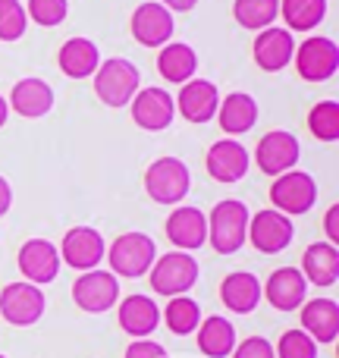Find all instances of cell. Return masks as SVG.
I'll use <instances>...</instances> for the list:
<instances>
[{
    "mask_svg": "<svg viewBox=\"0 0 339 358\" xmlns=\"http://www.w3.org/2000/svg\"><path fill=\"white\" fill-rule=\"evenodd\" d=\"M248 208L236 198L217 201L208 214V242L217 255H236L248 242Z\"/></svg>",
    "mask_w": 339,
    "mask_h": 358,
    "instance_id": "1",
    "label": "cell"
},
{
    "mask_svg": "<svg viewBox=\"0 0 339 358\" xmlns=\"http://www.w3.org/2000/svg\"><path fill=\"white\" fill-rule=\"evenodd\" d=\"M142 88V73L132 60L123 57H110L94 69V94L104 101L107 107H126L136 92Z\"/></svg>",
    "mask_w": 339,
    "mask_h": 358,
    "instance_id": "2",
    "label": "cell"
},
{
    "mask_svg": "<svg viewBox=\"0 0 339 358\" xmlns=\"http://www.w3.org/2000/svg\"><path fill=\"white\" fill-rule=\"evenodd\" d=\"M107 261H110L113 277L138 280V277H145V273L151 271V264L157 261V245H154V239L145 233H123L107 248Z\"/></svg>",
    "mask_w": 339,
    "mask_h": 358,
    "instance_id": "3",
    "label": "cell"
},
{
    "mask_svg": "<svg viewBox=\"0 0 339 358\" xmlns=\"http://www.w3.org/2000/svg\"><path fill=\"white\" fill-rule=\"evenodd\" d=\"M192 189V173L179 157H157L145 170V192L154 204H179Z\"/></svg>",
    "mask_w": 339,
    "mask_h": 358,
    "instance_id": "4",
    "label": "cell"
},
{
    "mask_svg": "<svg viewBox=\"0 0 339 358\" xmlns=\"http://www.w3.org/2000/svg\"><path fill=\"white\" fill-rule=\"evenodd\" d=\"M151 289L157 296H185L192 286L198 283V261L189 252H170V255H157V261L151 264Z\"/></svg>",
    "mask_w": 339,
    "mask_h": 358,
    "instance_id": "5",
    "label": "cell"
},
{
    "mask_svg": "<svg viewBox=\"0 0 339 358\" xmlns=\"http://www.w3.org/2000/svg\"><path fill=\"white\" fill-rule=\"evenodd\" d=\"M317 201V182L305 170H286L273 179L271 185V204L286 217L308 214Z\"/></svg>",
    "mask_w": 339,
    "mask_h": 358,
    "instance_id": "6",
    "label": "cell"
},
{
    "mask_svg": "<svg viewBox=\"0 0 339 358\" xmlns=\"http://www.w3.org/2000/svg\"><path fill=\"white\" fill-rule=\"evenodd\" d=\"M44 305H48V299H44L41 286L29 283V280L10 283L0 292V315L13 327H31V324H38L44 315Z\"/></svg>",
    "mask_w": 339,
    "mask_h": 358,
    "instance_id": "7",
    "label": "cell"
},
{
    "mask_svg": "<svg viewBox=\"0 0 339 358\" xmlns=\"http://www.w3.org/2000/svg\"><path fill=\"white\" fill-rule=\"evenodd\" d=\"M292 60H296V69L305 82H327L339 69V48L333 38L311 35L296 48Z\"/></svg>",
    "mask_w": 339,
    "mask_h": 358,
    "instance_id": "8",
    "label": "cell"
},
{
    "mask_svg": "<svg viewBox=\"0 0 339 358\" xmlns=\"http://www.w3.org/2000/svg\"><path fill=\"white\" fill-rule=\"evenodd\" d=\"M292 236H296L292 220L286 214H280L277 208H264L254 217H248V242L261 255H280L283 248H289Z\"/></svg>",
    "mask_w": 339,
    "mask_h": 358,
    "instance_id": "9",
    "label": "cell"
},
{
    "mask_svg": "<svg viewBox=\"0 0 339 358\" xmlns=\"http://www.w3.org/2000/svg\"><path fill=\"white\" fill-rule=\"evenodd\" d=\"M73 302L88 315H104L120 302V280L107 271H85L73 283Z\"/></svg>",
    "mask_w": 339,
    "mask_h": 358,
    "instance_id": "10",
    "label": "cell"
},
{
    "mask_svg": "<svg viewBox=\"0 0 339 358\" xmlns=\"http://www.w3.org/2000/svg\"><path fill=\"white\" fill-rule=\"evenodd\" d=\"M298 157H302V145L286 129L267 132L258 142V148H254V164H258V170L267 176H280V173H286V170H292L298 164Z\"/></svg>",
    "mask_w": 339,
    "mask_h": 358,
    "instance_id": "11",
    "label": "cell"
},
{
    "mask_svg": "<svg viewBox=\"0 0 339 358\" xmlns=\"http://www.w3.org/2000/svg\"><path fill=\"white\" fill-rule=\"evenodd\" d=\"M129 104H132V120L145 132L170 129L173 117H176V101H173L167 88H138Z\"/></svg>",
    "mask_w": 339,
    "mask_h": 358,
    "instance_id": "12",
    "label": "cell"
},
{
    "mask_svg": "<svg viewBox=\"0 0 339 358\" xmlns=\"http://www.w3.org/2000/svg\"><path fill=\"white\" fill-rule=\"evenodd\" d=\"M19 273H22L29 283L44 286V283H54L57 273H60V248L48 239H29L22 242L19 248Z\"/></svg>",
    "mask_w": 339,
    "mask_h": 358,
    "instance_id": "13",
    "label": "cell"
},
{
    "mask_svg": "<svg viewBox=\"0 0 339 358\" xmlns=\"http://www.w3.org/2000/svg\"><path fill=\"white\" fill-rule=\"evenodd\" d=\"M104 236L92 227H73L60 242V261H66L75 271H94L104 261Z\"/></svg>",
    "mask_w": 339,
    "mask_h": 358,
    "instance_id": "14",
    "label": "cell"
},
{
    "mask_svg": "<svg viewBox=\"0 0 339 358\" xmlns=\"http://www.w3.org/2000/svg\"><path fill=\"white\" fill-rule=\"evenodd\" d=\"M173 101H176L179 117L201 126V123H210V120L217 117L220 92H217V85L208 79H189V82H182L179 98H173Z\"/></svg>",
    "mask_w": 339,
    "mask_h": 358,
    "instance_id": "15",
    "label": "cell"
},
{
    "mask_svg": "<svg viewBox=\"0 0 339 358\" xmlns=\"http://www.w3.org/2000/svg\"><path fill=\"white\" fill-rule=\"evenodd\" d=\"M129 31L142 48H164L173 38V13L164 3H142L132 13Z\"/></svg>",
    "mask_w": 339,
    "mask_h": 358,
    "instance_id": "16",
    "label": "cell"
},
{
    "mask_svg": "<svg viewBox=\"0 0 339 358\" xmlns=\"http://www.w3.org/2000/svg\"><path fill=\"white\" fill-rule=\"evenodd\" d=\"M167 239L176 252H198L208 242V217L192 204H179L167 217Z\"/></svg>",
    "mask_w": 339,
    "mask_h": 358,
    "instance_id": "17",
    "label": "cell"
},
{
    "mask_svg": "<svg viewBox=\"0 0 339 358\" xmlns=\"http://www.w3.org/2000/svg\"><path fill=\"white\" fill-rule=\"evenodd\" d=\"M261 296H267V302L277 311H296L308 299V280L298 267H280L267 277V286L261 289Z\"/></svg>",
    "mask_w": 339,
    "mask_h": 358,
    "instance_id": "18",
    "label": "cell"
},
{
    "mask_svg": "<svg viewBox=\"0 0 339 358\" xmlns=\"http://www.w3.org/2000/svg\"><path fill=\"white\" fill-rule=\"evenodd\" d=\"M248 167H252V157H248L245 145H239L236 138H220V142L210 145L208 151V173L217 182H239L245 179Z\"/></svg>",
    "mask_w": 339,
    "mask_h": 358,
    "instance_id": "19",
    "label": "cell"
},
{
    "mask_svg": "<svg viewBox=\"0 0 339 358\" xmlns=\"http://www.w3.org/2000/svg\"><path fill=\"white\" fill-rule=\"evenodd\" d=\"M292 54H296V41H292L289 29H267L258 31L254 38V63H258L264 73H280L292 63Z\"/></svg>",
    "mask_w": 339,
    "mask_h": 358,
    "instance_id": "20",
    "label": "cell"
},
{
    "mask_svg": "<svg viewBox=\"0 0 339 358\" xmlns=\"http://www.w3.org/2000/svg\"><path fill=\"white\" fill-rule=\"evenodd\" d=\"M6 104L25 120H41L54 110V88H50L44 79L29 76V79H19L16 85H13Z\"/></svg>",
    "mask_w": 339,
    "mask_h": 358,
    "instance_id": "21",
    "label": "cell"
},
{
    "mask_svg": "<svg viewBox=\"0 0 339 358\" xmlns=\"http://www.w3.org/2000/svg\"><path fill=\"white\" fill-rule=\"evenodd\" d=\"M120 327L126 330L129 336H136V340H148L151 334L157 330V324H161V308L154 305V299L151 296H126L123 305H120Z\"/></svg>",
    "mask_w": 339,
    "mask_h": 358,
    "instance_id": "22",
    "label": "cell"
},
{
    "mask_svg": "<svg viewBox=\"0 0 339 358\" xmlns=\"http://www.w3.org/2000/svg\"><path fill=\"white\" fill-rule=\"evenodd\" d=\"M302 330L315 343H336L339 336V302L333 299H311L302 308Z\"/></svg>",
    "mask_w": 339,
    "mask_h": 358,
    "instance_id": "23",
    "label": "cell"
},
{
    "mask_svg": "<svg viewBox=\"0 0 339 358\" xmlns=\"http://www.w3.org/2000/svg\"><path fill=\"white\" fill-rule=\"evenodd\" d=\"M217 120H220V129L226 132L229 138L248 132L254 123H258V101L245 92H233L220 101L217 107Z\"/></svg>",
    "mask_w": 339,
    "mask_h": 358,
    "instance_id": "24",
    "label": "cell"
},
{
    "mask_svg": "<svg viewBox=\"0 0 339 358\" xmlns=\"http://www.w3.org/2000/svg\"><path fill=\"white\" fill-rule=\"evenodd\" d=\"M57 63H60L63 76H69V79H88L101 66V50L88 38H69L57 54Z\"/></svg>",
    "mask_w": 339,
    "mask_h": 358,
    "instance_id": "25",
    "label": "cell"
},
{
    "mask_svg": "<svg viewBox=\"0 0 339 358\" xmlns=\"http://www.w3.org/2000/svg\"><path fill=\"white\" fill-rule=\"evenodd\" d=\"M302 273L315 286H333L339 280V248L330 242H311L302 255Z\"/></svg>",
    "mask_w": 339,
    "mask_h": 358,
    "instance_id": "26",
    "label": "cell"
},
{
    "mask_svg": "<svg viewBox=\"0 0 339 358\" xmlns=\"http://www.w3.org/2000/svg\"><path fill=\"white\" fill-rule=\"evenodd\" d=\"M220 299H223V305H226L229 311H236V315H252V311L258 308V302H261L258 277L248 273V271L229 273V277L220 283Z\"/></svg>",
    "mask_w": 339,
    "mask_h": 358,
    "instance_id": "27",
    "label": "cell"
},
{
    "mask_svg": "<svg viewBox=\"0 0 339 358\" xmlns=\"http://www.w3.org/2000/svg\"><path fill=\"white\" fill-rule=\"evenodd\" d=\"M198 349L208 358H229L236 349V327L220 315H210L198 324Z\"/></svg>",
    "mask_w": 339,
    "mask_h": 358,
    "instance_id": "28",
    "label": "cell"
},
{
    "mask_svg": "<svg viewBox=\"0 0 339 358\" xmlns=\"http://www.w3.org/2000/svg\"><path fill=\"white\" fill-rule=\"evenodd\" d=\"M157 69L161 76L173 85H182V82L195 79V69H198V54L182 41H167L157 54Z\"/></svg>",
    "mask_w": 339,
    "mask_h": 358,
    "instance_id": "29",
    "label": "cell"
},
{
    "mask_svg": "<svg viewBox=\"0 0 339 358\" xmlns=\"http://www.w3.org/2000/svg\"><path fill=\"white\" fill-rule=\"evenodd\" d=\"M280 13L289 31L317 29L327 16V0H280Z\"/></svg>",
    "mask_w": 339,
    "mask_h": 358,
    "instance_id": "30",
    "label": "cell"
},
{
    "mask_svg": "<svg viewBox=\"0 0 339 358\" xmlns=\"http://www.w3.org/2000/svg\"><path fill=\"white\" fill-rule=\"evenodd\" d=\"M233 16L242 29L261 31L267 25H273V19L280 16V0H236Z\"/></svg>",
    "mask_w": 339,
    "mask_h": 358,
    "instance_id": "31",
    "label": "cell"
},
{
    "mask_svg": "<svg viewBox=\"0 0 339 358\" xmlns=\"http://www.w3.org/2000/svg\"><path fill=\"white\" fill-rule=\"evenodd\" d=\"M164 321H167L170 334L189 336V334H195L198 324H201V308H198V302L189 296H173L167 311H164Z\"/></svg>",
    "mask_w": 339,
    "mask_h": 358,
    "instance_id": "32",
    "label": "cell"
},
{
    "mask_svg": "<svg viewBox=\"0 0 339 358\" xmlns=\"http://www.w3.org/2000/svg\"><path fill=\"white\" fill-rule=\"evenodd\" d=\"M308 129L317 142H336L339 138V104L336 101H321L308 113Z\"/></svg>",
    "mask_w": 339,
    "mask_h": 358,
    "instance_id": "33",
    "label": "cell"
},
{
    "mask_svg": "<svg viewBox=\"0 0 339 358\" xmlns=\"http://www.w3.org/2000/svg\"><path fill=\"white\" fill-rule=\"evenodd\" d=\"M25 6L19 0H0V41H19L25 35Z\"/></svg>",
    "mask_w": 339,
    "mask_h": 358,
    "instance_id": "34",
    "label": "cell"
},
{
    "mask_svg": "<svg viewBox=\"0 0 339 358\" xmlns=\"http://www.w3.org/2000/svg\"><path fill=\"white\" fill-rule=\"evenodd\" d=\"M277 358H317V343L305 330H286L280 336V346H273Z\"/></svg>",
    "mask_w": 339,
    "mask_h": 358,
    "instance_id": "35",
    "label": "cell"
},
{
    "mask_svg": "<svg viewBox=\"0 0 339 358\" xmlns=\"http://www.w3.org/2000/svg\"><path fill=\"white\" fill-rule=\"evenodd\" d=\"M66 13H69L66 0H29V13L25 16L35 25H41V29H54V25H60L66 19Z\"/></svg>",
    "mask_w": 339,
    "mask_h": 358,
    "instance_id": "36",
    "label": "cell"
},
{
    "mask_svg": "<svg viewBox=\"0 0 339 358\" xmlns=\"http://www.w3.org/2000/svg\"><path fill=\"white\" fill-rule=\"evenodd\" d=\"M233 358H277V355H273L271 340H264V336H248V340H242L239 346L233 349Z\"/></svg>",
    "mask_w": 339,
    "mask_h": 358,
    "instance_id": "37",
    "label": "cell"
},
{
    "mask_svg": "<svg viewBox=\"0 0 339 358\" xmlns=\"http://www.w3.org/2000/svg\"><path fill=\"white\" fill-rule=\"evenodd\" d=\"M126 358H170V355H167V349H164L161 343L136 340V343H129V349H126Z\"/></svg>",
    "mask_w": 339,
    "mask_h": 358,
    "instance_id": "38",
    "label": "cell"
},
{
    "mask_svg": "<svg viewBox=\"0 0 339 358\" xmlns=\"http://www.w3.org/2000/svg\"><path fill=\"white\" fill-rule=\"evenodd\" d=\"M324 233H327L330 245H336L339 242V208L336 204H330V210L324 214Z\"/></svg>",
    "mask_w": 339,
    "mask_h": 358,
    "instance_id": "39",
    "label": "cell"
},
{
    "mask_svg": "<svg viewBox=\"0 0 339 358\" xmlns=\"http://www.w3.org/2000/svg\"><path fill=\"white\" fill-rule=\"evenodd\" d=\"M10 204H13V189H10V182L0 176V217L10 210Z\"/></svg>",
    "mask_w": 339,
    "mask_h": 358,
    "instance_id": "40",
    "label": "cell"
},
{
    "mask_svg": "<svg viewBox=\"0 0 339 358\" xmlns=\"http://www.w3.org/2000/svg\"><path fill=\"white\" fill-rule=\"evenodd\" d=\"M161 3L167 6L170 13H189V10H195L198 0H161Z\"/></svg>",
    "mask_w": 339,
    "mask_h": 358,
    "instance_id": "41",
    "label": "cell"
},
{
    "mask_svg": "<svg viewBox=\"0 0 339 358\" xmlns=\"http://www.w3.org/2000/svg\"><path fill=\"white\" fill-rule=\"evenodd\" d=\"M6 117H10V104H6V98H3V94H0V129H3Z\"/></svg>",
    "mask_w": 339,
    "mask_h": 358,
    "instance_id": "42",
    "label": "cell"
},
{
    "mask_svg": "<svg viewBox=\"0 0 339 358\" xmlns=\"http://www.w3.org/2000/svg\"><path fill=\"white\" fill-rule=\"evenodd\" d=\"M0 358H6V355H0Z\"/></svg>",
    "mask_w": 339,
    "mask_h": 358,
    "instance_id": "43",
    "label": "cell"
}]
</instances>
